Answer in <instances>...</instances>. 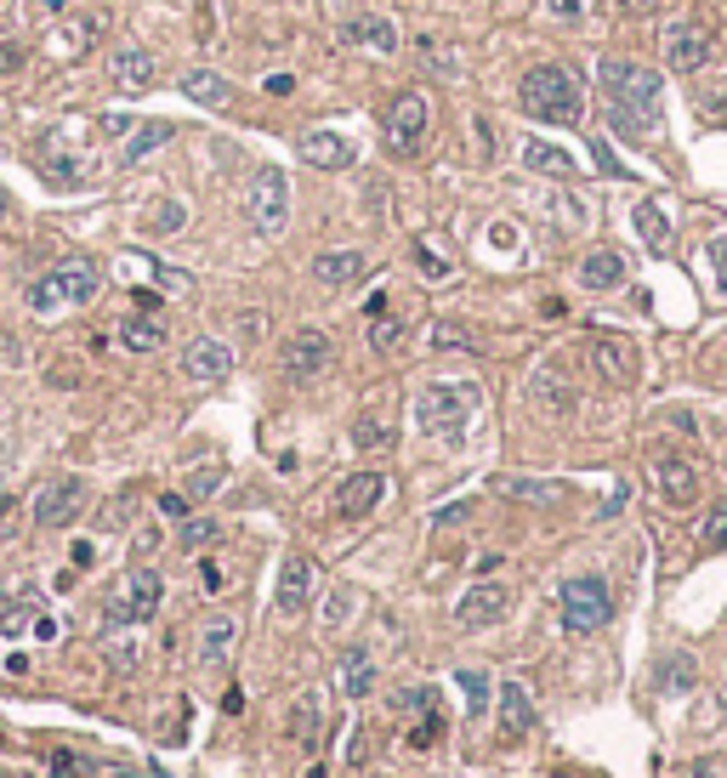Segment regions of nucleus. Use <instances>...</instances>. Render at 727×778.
<instances>
[{
    "instance_id": "1",
    "label": "nucleus",
    "mask_w": 727,
    "mask_h": 778,
    "mask_svg": "<svg viewBox=\"0 0 727 778\" xmlns=\"http://www.w3.org/2000/svg\"><path fill=\"white\" fill-rule=\"evenodd\" d=\"M603 97H608V125L632 142H648L659 131V74L632 63V58H608L603 63Z\"/></svg>"
},
{
    "instance_id": "2",
    "label": "nucleus",
    "mask_w": 727,
    "mask_h": 778,
    "mask_svg": "<svg viewBox=\"0 0 727 778\" xmlns=\"http://www.w3.org/2000/svg\"><path fill=\"white\" fill-rule=\"evenodd\" d=\"M517 103H523L528 120H541V125H579V114H586V91H579L574 69L541 63V69L523 74Z\"/></svg>"
},
{
    "instance_id": "3",
    "label": "nucleus",
    "mask_w": 727,
    "mask_h": 778,
    "mask_svg": "<svg viewBox=\"0 0 727 778\" xmlns=\"http://www.w3.org/2000/svg\"><path fill=\"white\" fill-rule=\"evenodd\" d=\"M472 410H477V386L472 381H432L415 398V426L426 437H461Z\"/></svg>"
},
{
    "instance_id": "4",
    "label": "nucleus",
    "mask_w": 727,
    "mask_h": 778,
    "mask_svg": "<svg viewBox=\"0 0 727 778\" xmlns=\"http://www.w3.org/2000/svg\"><path fill=\"white\" fill-rule=\"evenodd\" d=\"M97 284H103V273H97L85 256L58 262L52 273H40V279L29 284V307H34L40 319H46V313H63V307H80V302L97 296Z\"/></svg>"
},
{
    "instance_id": "5",
    "label": "nucleus",
    "mask_w": 727,
    "mask_h": 778,
    "mask_svg": "<svg viewBox=\"0 0 727 778\" xmlns=\"http://www.w3.org/2000/svg\"><path fill=\"white\" fill-rule=\"evenodd\" d=\"M563 625L574 630V637H592V630H603L614 619V592L603 574H574L563 579Z\"/></svg>"
},
{
    "instance_id": "6",
    "label": "nucleus",
    "mask_w": 727,
    "mask_h": 778,
    "mask_svg": "<svg viewBox=\"0 0 727 778\" xmlns=\"http://www.w3.org/2000/svg\"><path fill=\"white\" fill-rule=\"evenodd\" d=\"M245 216L256 233H279L284 216H290V176L279 165H262L251 176V193H245Z\"/></svg>"
},
{
    "instance_id": "7",
    "label": "nucleus",
    "mask_w": 727,
    "mask_h": 778,
    "mask_svg": "<svg viewBox=\"0 0 727 778\" xmlns=\"http://www.w3.org/2000/svg\"><path fill=\"white\" fill-rule=\"evenodd\" d=\"M426 125H432V103L421 91H404L393 109H386V154H421V142H426Z\"/></svg>"
},
{
    "instance_id": "8",
    "label": "nucleus",
    "mask_w": 727,
    "mask_h": 778,
    "mask_svg": "<svg viewBox=\"0 0 727 778\" xmlns=\"http://www.w3.org/2000/svg\"><path fill=\"white\" fill-rule=\"evenodd\" d=\"M330 335L324 330H296V335H290V342L279 347V375L284 381H313L324 364H330Z\"/></svg>"
},
{
    "instance_id": "9",
    "label": "nucleus",
    "mask_w": 727,
    "mask_h": 778,
    "mask_svg": "<svg viewBox=\"0 0 727 778\" xmlns=\"http://www.w3.org/2000/svg\"><path fill=\"white\" fill-rule=\"evenodd\" d=\"M80 506H85V477H52L34 495V523L40 528H63V523L80 517Z\"/></svg>"
},
{
    "instance_id": "10",
    "label": "nucleus",
    "mask_w": 727,
    "mask_h": 778,
    "mask_svg": "<svg viewBox=\"0 0 727 778\" xmlns=\"http://www.w3.org/2000/svg\"><path fill=\"white\" fill-rule=\"evenodd\" d=\"M506 608H512V592L501 586V579H477V586L455 603V625L461 630H483V625H495Z\"/></svg>"
},
{
    "instance_id": "11",
    "label": "nucleus",
    "mask_w": 727,
    "mask_h": 778,
    "mask_svg": "<svg viewBox=\"0 0 727 778\" xmlns=\"http://www.w3.org/2000/svg\"><path fill=\"white\" fill-rule=\"evenodd\" d=\"M307 597H313V557L290 552L284 568H279V586H273V608H279L284 619H296V614L307 608Z\"/></svg>"
},
{
    "instance_id": "12",
    "label": "nucleus",
    "mask_w": 727,
    "mask_h": 778,
    "mask_svg": "<svg viewBox=\"0 0 727 778\" xmlns=\"http://www.w3.org/2000/svg\"><path fill=\"white\" fill-rule=\"evenodd\" d=\"M381 495H386L381 472H353V477H342V489H335V517L359 523V517H370L381 506Z\"/></svg>"
},
{
    "instance_id": "13",
    "label": "nucleus",
    "mask_w": 727,
    "mask_h": 778,
    "mask_svg": "<svg viewBox=\"0 0 727 778\" xmlns=\"http://www.w3.org/2000/svg\"><path fill=\"white\" fill-rule=\"evenodd\" d=\"M233 370V347L216 342V335H200V342L182 347V375L188 381H222Z\"/></svg>"
},
{
    "instance_id": "14",
    "label": "nucleus",
    "mask_w": 727,
    "mask_h": 778,
    "mask_svg": "<svg viewBox=\"0 0 727 778\" xmlns=\"http://www.w3.org/2000/svg\"><path fill=\"white\" fill-rule=\"evenodd\" d=\"M347 46H364V52H375V58H398V23L393 18H381V12H359V18H347Z\"/></svg>"
},
{
    "instance_id": "15",
    "label": "nucleus",
    "mask_w": 727,
    "mask_h": 778,
    "mask_svg": "<svg viewBox=\"0 0 727 778\" xmlns=\"http://www.w3.org/2000/svg\"><path fill=\"white\" fill-rule=\"evenodd\" d=\"M592 364L614 386H632L637 381V347L625 342V335H597V342H592Z\"/></svg>"
},
{
    "instance_id": "16",
    "label": "nucleus",
    "mask_w": 727,
    "mask_h": 778,
    "mask_svg": "<svg viewBox=\"0 0 727 778\" xmlns=\"http://www.w3.org/2000/svg\"><path fill=\"white\" fill-rule=\"evenodd\" d=\"M710 52H716V40H710L699 23H676V29L665 34V63H670V69H705Z\"/></svg>"
},
{
    "instance_id": "17",
    "label": "nucleus",
    "mask_w": 727,
    "mask_h": 778,
    "mask_svg": "<svg viewBox=\"0 0 727 778\" xmlns=\"http://www.w3.org/2000/svg\"><path fill=\"white\" fill-rule=\"evenodd\" d=\"M296 154H302V165H313V171H342V165L353 160V142L335 137V131H302V137H296Z\"/></svg>"
},
{
    "instance_id": "18",
    "label": "nucleus",
    "mask_w": 727,
    "mask_h": 778,
    "mask_svg": "<svg viewBox=\"0 0 727 778\" xmlns=\"http://www.w3.org/2000/svg\"><path fill=\"white\" fill-rule=\"evenodd\" d=\"M160 597H165V579L154 574V568H137L131 574V586H125V625H149L154 614H160Z\"/></svg>"
},
{
    "instance_id": "19",
    "label": "nucleus",
    "mask_w": 727,
    "mask_h": 778,
    "mask_svg": "<svg viewBox=\"0 0 727 778\" xmlns=\"http://www.w3.org/2000/svg\"><path fill=\"white\" fill-rule=\"evenodd\" d=\"M654 483H659L665 506H694V501H699V472H694L688 461H676V455H665V461L654 466Z\"/></svg>"
},
{
    "instance_id": "20",
    "label": "nucleus",
    "mask_w": 727,
    "mask_h": 778,
    "mask_svg": "<svg viewBox=\"0 0 727 778\" xmlns=\"http://www.w3.org/2000/svg\"><path fill=\"white\" fill-rule=\"evenodd\" d=\"M501 739H523L535 727V699H528L523 683H501Z\"/></svg>"
},
{
    "instance_id": "21",
    "label": "nucleus",
    "mask_w": 727,
    "mask_h": 778,
    "mask_svg": "<svg viewBox=\"0 0 727 778\" xmlns=\"http://www.w3.org/2000/svg\"><path fill=\"white\" fill-rule=\"evenodd\" d=\"M625 273H632V267H625V256L614 245H603V251H592L586 262H579V284H586V290H619Z\"/></svg>"
},
{
    "instance_id": "22",
    "label": "nucleus",
    "mask_w": 727,
    "mask_h": 778,
    "mask_svg": "<svg viewBox=\"0 0 727 778\" xmlns=\"http://www.w3.org/2000/svg\"><path fill=\"white\" fill-rule=\"evenodd\" d=\"M364 251H324L319 262H313V279L324 284V290H342V284H353V279H364Z\"/></svg>"
},
{
    "instance_id": "23",
    "label": "nucleus",
    "mask_w": 727,
    "mask_h": 778,
    "mask_svg": "<svg viewBox=\"0 0 727 778\" xmlns=\"http://www.w3.org/2000/svg\"><path fill=\"white\" fill-rule=\"evenodd\" d=\"M109 74H114L125 91H149V85H154V58L142 52V46H120V52L109 58Z\"/></svg>"
},
{
    "instance_id": "24",
    "label": "nucleus",
    "mask_w": 727,
    "mask_h": 778,
    "mask_svg": "<svg viewBox=\"0 0 727 778\" xmlns=\"http://www.w3.org/2000/svg\"><path fill=\"white\" fill-rule=\"evenodd\" d=\"M120 342H125L131 353H160V347H165V319H160V313H131V319L120 324Z\"/></svg>"
},
{
    "instance_id": "25",
    "label": "nucleus",
    "mask_w": 727,
    "mask_h": 778,
    "mask_svg": "<svg viewBox=\"0 0 727 778\" xmlns=\"http://www.w3.org/2000/svg\"><path fill=\"white\" fill-rule=\"evenodd\" d=\"M171 137H176V125H171V120H149V125H142V131H125V142H120V160H125V165L149 160L154 149H165Z\"/></svg>"
},
{
    "instance_id": "26",
    "label": "nucleus",
    "mask_w": 727,
    "mask_h": 778,
    "mask_svg": "<svg viewBox=\"0 0 727 778\" xmlns=\"http://www.w3.org/2000/svg\"><path fill=\"white\" fill-rule=\"evenodd\" d=\"M523 165H528V171H541V176H557V182L579 171V165H574V154L552 149V142H541V137H528V142H523Z\"/></svg>"
},
{
    "instance_id": "27",
    "label": "nucleus",
    "mask_w": 727,
    "mask_h": 778,
    "mask_svg": "<svg viewBox=\"0 0 727 778\" xmlns=\"http://www.w3.org/2000/svg\"><path fill=\"white\" fill-rule=\"evenodd\" d=\"M335 676H342V694H347V699H364V694L375 688V659H370L364 648H347L342 665H335Z\"/></svg>"
},
{
    "instance_id": "28",
    "label": "nucleus",
    "mask_w": 727,
    "mask_h": 778,
    "mask_svg": "<svg viewBox=\"0 0 727 778\" xmlns=\"http://www.w3.org/2000/svg\"><path fill=\"white\" fill-rule=\"evenodd\" d=\"M233 643H239V625L228 614L205 619V630H200V665H222L233 654Z\"/></svg>"
},
{
    "instance_id": "29",
    "label": "nucleus",
    "mask_w": 727,
    "mask_h": 778,
    "mask_svg": "<svg viewBox=\"0 0 727 778\" xmlns=\"http://www.w3.org/2000/svg\"><path fill=\"white\" fill-rule=\"evenodd\" d=\"M290 734H296L307 750H319V739H324V699L319 694L296 699V710H290Z\"/></svg>"
},
{
    "instance_id": "30",
    "label": "nucleus",
    "mask_w": 727,
    "mask_h": 778,
    "mask_svg": "<svg viewBox=\"0 0 727 778\" xmlns=\"http://www.w3.org/2000/svg\"><path fill=\"white\" fill-rule=\"evenodd\" d=\"M535 398H541V410H552V415H568V410H574V386L563 381L557 364H546V370L535 375Z\"/></svg>"
},
{
    "instance_id": "31",
    "label": "nucleus",
    "mask_w": 727,
    "mask_h": 778,
    "mask_svg": "<svg viewBox=\"0 0 727 778\" xmlns=\"http://www.w3.org/2000/svg\"><path fill=\"white\" fill-rule=\"evenodd\" d=\"M182 91L193 97V103H205V109H222L228 103V80L216 69H188L182 74Z\"/></svg>"
},
{
    "instance_id": "32",
    "label": "nucleus",
    "mask_w": 727,
    "mask_h": 778,
    "mask_svg": "<svg viewBox=\"0 0 727 778\" xmlns=\"http://www.w3.org/2000/svg\"><path fill=\"white\" fill-rule=\"evenodd\" d=\"M637 228H643V239H648V251H665V245H670V216L659 211V200L637 205Z\"/></svg>"
},
{
    "instance_id": "33",
    "label": "nucleus",
    "mask_w": 727,
    "mask_h": 778,
    "mask_svg": "<svg viewBox=\"0 0 727 778\" xmlns=\"http://www.w3.org/2000/svg\"><path fill=\"white\" fill-rule=\"evenodd\" d=\"M495 489L512 501H557V483H535V477H495Z\"/></svg>"
},
{
    "instance_id": "34",
    "label": "nucleus",
    "mask_w": 727,
    "mask_h": 778,
    "mask_svg": "<svg viewBox=\"0 0 727 778\" xmlns=\"http://www.w3.org/2000/svg\"><path fill=\"white\" fill-rule=\"evenodd\" d=\"M432 347H438V353H466L472 347V330L455 324V319H438V324H432Z\"/></svg>"
},
{
    "instance_id": "35",
    "label": "nucleus",
    "mask_w": 727,
    "mask_h": 778,
    "mask_svg": "<svg viewBox=\"0 0 727 778\" xmlns=\"http://www.w3.org/2000/svg\"><path fill=\"white\" fill-rule=\"evenodd\" d=\"M699 546L705 552H727V501H716L710 517L699 523Z\"/></svg>"
},
{
    "instance_id": "36",
    "label": "nucleus",
    "mask_w": 727,
    "mask_h": 778,
    "mask_svg": "<svg viewBox=\"0 0 727 778\" xmlns=\"http://www.w3.org/2000/svg\"><path fill=\"white\" fill-rule=\"evenodd\" d=\"M222 477H228L222 466H200V472H188V483H182V495H188V501H211V495L222 489Z\"/></svg>"
},
{
    "instance_id": "37",
    "label": "nucleus",
    "mask_w": 727,
    "mask_h": 778,
    "mask_svg": "<svg viewBox=\"0 0 727 778\" xmlns=\"http://www.w3.org/2000/svg\"><path fill=\"white\" fill-rule=\"evenodd\" d=\"M455 683H461V694H466V710H472V716L489 710V676H483V670H461Z\"/></svg>"
},
{
    "instance_id": "38",
    "label": "nucleus",
    "mask_w": 727,
    "mask_h": 778,
    "mask_svg": "<svg viewBox=\"0 0 727 778\" xmlns=\"http://www.w3.org/2000/svg\"><path fill=\"white\" fill-rule=\"evenodd\" d=\"M659 688H665V694L694 688V659H688V654H670V659H665V676H659Z\"/></svg>"
},
{
    "instance_id": "39",
    "label": "nucleus",
    "mask_w": 727,
    "mask_h": 778,
    "mask_svg": "<svg viewBox=\"0 0 727 778\" xmlns=\"http://www.w3.org/2000/svg\"><path fill=\"white\" fill-rule=\"evenodd\" d=\"M142 228H149V233H176L182 228V205L176 200H160L149 216H142Z\"/></svg>"
},
{
    "instance_id": "40",
    "label": "nucleus",
    "mask_w": 727,
    "mask_h": 778,
    "mask_svg": "<svg viewBox=\"0 0 727 778\" xmlns=\"http://www.w3.org/2000/svg\"><path fill=\"white\" fill-rule=\"evenodd\" d=\"M353 444H359V449H386V444H393V432H386V421L370 415V421L353 426Z\"/></svg>"
},
{
    "instance_id": "41",
    "label": "nucleus",
    "mask_w": 727,
    "mask_h": 778,
    "mask_svg": "<svg viewBox=\"0 0 727 778\" xmlns=\"http://www.w3.org/2000/svg\"><path fill=\"white\" fill-rule=\"evenodd\" d=\"M222 534V523H211V517H200V523H188L182 528V552H200V546H211Z\"/></svg>"
},
{
    "instance_id": "42",
    "label": "nucleus",
    "mask_w": 727,
    "mask_h": 778,
    "mask_svg": "<svg viewBox=\"0 0 727 778\" xmlns=\"http://www.w3.org/2000/svg\"><path fill=\"white\" fill-rule=\"evenodd\" d=\"M415 267H421L426 279H450V262H444L438 251H432L426 239H415Z\"/></svg>"
},
{
    "instance_id": "43",
    "label": "nucleus",
    "mask_w": 727,
    "mask_h": 778,
    "mask_svg": "<svg viewBox=\"0 0 727 778\" xmlns=\"http://www.w3.org/2000/svg\"><path fill=\"white\" fill-rule=\"evenodd\" d=\"M705 262H710V273H716V284L727 290V233H716L710 245H705Z\"/></svg>"
},
{
    "instance_id": "44",
    "label": "nucleus",
    "mask_w": 727,
    "mask_h": 778,
    "mask_svg": "<svg viewBox=\"0 0 727 778\" xmlns=\"http://www.w3.org/2000/svg\"><path fill=\"white\" fill-rule=\"evenodd\" d=\"M18 69H23V46H18L12 34H0V80L18 74Z\"/></svg>"
},
{
    "instance_id": "45",
    "label": "nucleus",
    "mask_w": 727,
    "mask_h": 778,
    "mask_svg": "<svg viewBox=\"0 0 727 778\" xmlns=\"http://www.w3.org/2000/svg\"><path fill=\"white\" fill-rule=\"evenodd\" d=\"M398 335H404V324H398V319H375V330H370V342H375V347L386 353V347H393V342H398Z\"/></svg>"
},
{
    "instance_id": "46",
    "label": "nucleus",
    "mask_w": 727,
    "mask_h": 778,
    "mask_svg": "<svg viewBox=\"0 0 727 778\" xmlns=\"http://www.w3.org/2000/svg\"><path fill=\"white\" fill-rule=\"evenodd\" d=\"M421 58H426L432 69H450V74H455V52H444V46H438V40H432V34L421 40Z\"/></svg>"
},
{
    "instance_id": "47",
    "label": "nucleus",
    "mask_w": 727,
    "mask_h": 778,
    "mask_svg": "<svg viewBox=\"0 0 727 778\" xmlns=\"http://www.w3.org/2000/svg\"><path fill=\"white\" fill-rule=\"evenodd\" d=\"M552 7V18H563V23H579L586 18V0H546Z\"/></svg>"
},
{
    "instance_id": "48",
    "label": "nucleus",
    "mask_w": 727,
    "mask_h": 778,
    "mask_svg": "<svg viewBox=\"0 0 727 778\" xmlns=\"http://www.w3.org/2000/svg\"><path fill=\"white\" fill-rule=\"evenodd\" d=\"M438 734H444V721H438V716H426V721L415 727V734H410V745H415V750H426V745L438 739Z\"/></svg>"
},
{
    "instance_id": "49",
    "label": "nucleus",
    "mask_w": 727,
    "mask_h": 778,
    "mask_svg": "<svg viewBox=\"0 0 727 778\" xmlns=\"http://www.w3.org/2000/svg\"><path fill=\"white\" fill-rule=\"evenodd\" d=\"M347 608H353V592H335L330 597V625H347Z\"/></svg>"
},
{
    "instance_id": "50",
    "label": "nucleus",
    "mask_w": 727,
    "mask_h": 778,
    "mask_svg": "<svg viewBox=\"0 0 727 778\" xmlns=\"http://www.w3.org/2000/svg\"><path fill=\"white\" fill-rule=\"evenodd\" d=\"M592 154H597V165H603L608 176H625V171H619V160H614V149H608V142H592Z\"/></svg>"
},
{
    "instance_id": "51",
    "label": "nucleus",
    "mask_w": 727,
    "mask_h": 778,
    "mask_svg": "<svg viewBox=\"0 0 727 778\" xmlns=\"http://www.w3.org/2000/svg\"><path fill=\"white\" fill-rule=\"evenodd\" d=\"M69 0H29V18H58Z\"/></svg>"
},
{
    "instance_id": "52",
    "label": "nucleus",
    "mask_w": 727,
    "mask_h": 778,
    "mask_svg": "<svg viewBox=\"0 0 727 778\" xmlns=\"http://www.w3.org/2000/svg\"><path fill=\"white\" fill-rule=\"evenodd\" d=\"M200 568H205V574H200V586H205V592L216 597V592L228 586V579H222V568H216V563H200Z\"/></svg>"
},
{
    "instance_id": "53",
    "label": "nucleus",
    "mask_w": 727,
    "mask_h": 778,
    "mask_svg": "<svg viewBox=\"0 0 727 778\" xmlns=\"http://www.w3.org/2000/svg\"><path fill=\"white\" fill-rule=\"evenodd\" d=\"M188 506H193L188 495H160V512H165V517H188Z\"/></svg>"
},
{
    "instance_id": "54",
    "label": "nucleus",
    "mask_w": 727,
    "mask_h": 778,
    "mask_svg": "<svg viewBox=\"0 0 727 778\" xmlns=\"http://www.w3.org/2000/svg\"><path fill=\"white\" fill-rule=\"evenodd\" d=\"M58 630H63V625H58L52 614H40V619H34V637H40V643H52V637H58Z\"/></svg>"
},
{
    "instance_id": "55",
    "label": "nucleus",
    "mask_w": 727,
    "mask_h": 778,
    "mask_svg": "<svg viewBox=\"0 0 727 778\" xmlns=\"http://www.w3.org/2000/svg\"><path fill=\"white\" fill-rule=\"evenodd\" d=\"M262 85H267V91H273V97H290V91H296V80H290V74H267V80H262Z\"/></svg>"
},
{
    "instance_id": "56",
    "label": "nucleus",
    "mask_w": 727,
    "mask_h": 778,
    "mask_svg": "<svg viewBox=\"0 0 727 778\" xmlns=\"http://www.w3.org/2000/svg\"><path fill=\"white\" fill-rule=\"evenodd\" d=\"M461 517H472V506H466V501H461V506H444V512H438V523H461Z\"/></svg>"
},
{
    "instance_id": "57",
    "label": "nucleus",
    "mask_w": 727,
    "mask_h": 778,
    "mask_svg": "<svg viewBox=\"0 0 727 778\" xmlns=\"http://www.w3.org/2000/svg\"><path fill=\"white\" fill-rule=\"evenodd\" d=\"M683 778H716V767H710V761H688Z\"/></svg>"
},
{
    "instance_id": "58",
    "label": "nucleus",
    "mask_w": 727,
    "mask_h": 778,
    "mask_svg": "<svg viewBox=\"0 0 727 778\" xmlns=\"http://www.w3.org/2000/svg\"><path fill=\"white\" fill-rule=\"evenodd\" d=\"M0 216H7V188H0Z\"/></svg>"
}]
</instances>
